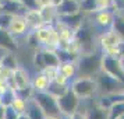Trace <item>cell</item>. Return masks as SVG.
Wrapping results in <instances>:
<instances>
[{
	"instance_id": "37",
	"label": "cell",
	"mask_w": 124,
	"mask_h": 119,
	"mask_svg": "<svg viewBox=\"0 0 124 119\" xmlns=\"http://www.w3.org/2000/svg\"><path fill=\"white\" fill-rule=\"evenodd\" d=\"M18 115L20 113L11 107V105H8V107H4V113H3V119H17Z\"/></svg>"
},
{
	"instance_id": "42",
	"label": "cell",
	"mask_w": 124,
	"mask_h": 119,
	"mask_svg": "<svg viewBox=\"0 0 124 119\" xmlns=\"http://www.w3.org/2000/svg\"><path fill=\"white\" fill-rule=\"evenodd\" d=\"M70 119H86V115H85V112L77 109L75 112H73L71 115H70Z\"/></svg>"
},
{
	"instance_id": "34",
	"label": "cell",
	"mask_w": 124,
	"mask_h": 119,
	"mask_svg": "<svg viewBox=\"0 0 124 119\" xmlns=\"http://www.w3.org/2000/svg\"><path fill=\"white\" fill-rule=\"evenodd\" d=\"M11 20H13V14L0 10V29H8Z\"/></svg>"
},
{
	"instance_id": "4",
	"label": "cell",
	"mask_w": 124,
	"mask_h": 119,
	"mask_svg": "<svg viewBox=\"0 0 124 119\" xmlns=\"http://www.w3.org/2000/svg\"><path fill=\"white\" fill-rule=\"evenodd\" d=\"M36 35V38L39 41L40 48H49V49H56L59 46V42H60V38H59V34L54 29L53 24H43L38 28L32 29Z\"/></svg>"
},
{
	"instance_id": "41",
	"label": "cell",
	"mask_w": 124,
	"mask_h": 119,
	"mask_svg": "<svg viewBox=\"0 0 124 119\" xmlns=\"http://www.w3.org/2000/svg\"><path fill=\"white\" fill-rule=\"evenodd\" d=\"M23 4L25 6V9H27V10L38 9V6H36V1H35V0H23Z\"/></svg>"
},
{
	"instance_id": "36",
	"label": "cell",
	"mask_w": 124,
	"mask_h": 119,
	"mask_svg": "<svg viewBox=\"0 0 124 119\" xmlns=\"http://www.w3.org/2000/svg\"><path fill=\"white\" fill-rule=\"evenodd\" d=\"M96 10H113V0H95Z\"/></svg>"
},
{
	"instance_id": "2",
	"label": "cell",
	"mask_w": 124,
	"mask_h": 119,
	"mask_svg": "<svg viewBox=\"0 0 124 119\" xmlns=\"http://www.w3.org/2000/svg\"><path fill=\"white\" fill-rule=\"evenodd\" d=\"M96 84H98V94H106V95H116L124 92V83L118 79L110 76L109 73L101 70L95 76Z\"/></svg>"
},
{
	"instance_id": "8",
	"label": "cell",
	"mask_w": 124,
	"mask_h": 119,
	"mask_svg": "<svg viewBox=\"0 0 124 119\" xmlns=\"http://www.w3.org/2000/svg\"><path fill=\"white\" fill-rule=\"evenodd\" d=\"M31 74L28 73V70H25L24 67L18 66L16 70H13L11 74L7 77L6 83L10 88H24V87H28L31 85Z\"/></svg>"
},
{
	"instance_id": "12",
	"label": "cell",
	"mask_w": 124,
	"mask_h": 119,
	"mask_svg": "<svg viewBox=\"0 0 124 119\" xmlns=\"http://www.w3.org/2000/svg\"><path fill=\"white\" fill-rule=\"evenodd\" d=\"M78 11H81L79 0H62L56 6L57 17L70 16V14H74V13H78Z\"/></svg>"
},
{
	"instance_id": "46",
	"label": "cell",
	"mask_w": 124,
	"mask_h": 119,
	"mask_svg": "<svg viewBox=\"0 0 124 119\" xmlns=\"http://www.w3.org/2000/svg\"><path fill=\"white\" fill-rule=\"evenodd\" d=\"M3 113H4V107L0 104V119H3Z\"/></svg>"
},
{
	"instance_id": "47",
	"label": "cell",
	"mask_w": 124,
	"mask_h": 119,
	"mask_svg": "<svg viewBox=\"0 0 124 119\" xmlns=\"http://www.w3.org/2000/svg\"><path fill=\"white\" fill-rule=\"evenodd\" d=\"M17 119H29V118L27 116V113H21V115H18Z\"/></svg>"
},
{
	"instance_id": "25",
	"label": "cell",
	"mask_w": 124,
	"mask_h": 119,
	"mask_svg": "<svg viewBox=\"0 0 124 119\" xmlns=\"http://www.w3.org/2000/svg\"><path fill=\"white\" fill-rule=\"evenodd\" d=\"M68 88H70V85L60 84V83H57V81H54V80H52V81H49V85H47L46 91L57 98V97H60L62 94H64Z\"/></svg>"
},
{
	"instance_id": "51",
	"label": "cell",
	"mask_w": 124,
	"mask_h": 119,
	"mask_svg": "<svg viewBox=\"0 0 124 119\" xmlns=\"http://www.w3.org/2000/svg\"><path fill=\"white\" fill-rule=\"evenodd\" d=\"M120 119H124V115H123V116H121V118H120Z\"/></svg>"
},
{
	"instance_id": "11",
	"label": "cell",
	"mask_w": 124,
	"mask_h": 119,
	"mask_svg": "<svg viewBox=\"0 0 124 119\" xmlns=\"http://www.w3.org/2000/svg\"><path fill=\"white\" fill-rule=\"evenodd\" d=\"M120 41H121V38L112 28H109L98 37V45H99V49L103 52V51H106V49H109V48L117 46L120 44Z\"/></svg>"
},
{
	"instance_id": "52",
	"label": "cell",
	"mask_w": 124,
	"mask_h": 119,
	"mask_svg": "<svg viewBox=\"0 0 124 119\" xmlns=\"http://www.w3.org/2000/svg\"><path fill=\"white\" fill-rule=\"evenodd\" d=\"M123 17H124V16H123Z\"/></svg>"
},
{
	"instance_id": "13",
	"label": "cell",
	"mask_w": 124,
	"mask_h": 119,
	"mask_svg": "<svg viewBox=\"0 0 124 119\" xmlns=\"http://www.w3.org/2000/svg\"><path fill=\"white\" fill-rule=\"evenodd\" d=\"M0 10L1 11L10 13L13 16L16 14H25L27 9L21 1H16V0H0Z\"/></svg>"
},
{
	"instance_id": "7",
	"label": "cell",
	"mask_w": 124,
	"mask_h": 119,
	"mask_svg": "<svg viewBox=\"0 0 124 119\" xmlns=\"http://www.w3.org/2000/svg\"><path fill=\"white\" fill-rule=\"evenodd\" d=\"M57 104L60 108V112L63 115H71L73 112H75L79 107V98L71 88H68L64 94H62L60 97H57Z\"/></svg>"
},
{
	"instance_id": "49",
	"label": "cell",
	"mask_w": 124,
	"mask_h": 119,
	"mask_svg": "<svg viewBox=\"0 0 124 119\" xmlns=\"http://www.w3.org/2000/svg\"><path fill=\"white\" fill-rule=\"evenodd\" d=\"M121 63H123V67H124V56L121 57Z\"/></svg>"
},
{
	"instance_id": "1",
	"label": "cell",
	"mask_w": 124,
	"mask_h": 119,
	"mask_svg": "<svg viewBox=\"0 0 124 119\" xmlns=\"http://www.w3.org/2000/svg\"><path fill=\"white\" fill-rule=\"evenodd\" d=\"M102 56H103V52L101 49H96L91 53H81L75 59L77 76L78 77H95L102 69Z\"/></svg>"
},
{
	"instance_id": "10",
	"label": "cell",
	"mask_w": 124,
	"mask_h": 119,
	"mask_svg": "<svg viewBox=\"0 0 124 119\" xmlns=\"http://www.w3.org/2000/svg\"><path fill=\"white\" fill-rule=\"evenodd\" d=\"M28 29H29V27H28V23H27L25 17H24V14H16V16H13V20L7 31L16 39H18L21 37H27Z\"/></svg>"
},
{
	"instance_id": "16",
	"label": "cell",
	"mask_w": 124,
	"mask_h": 119,
	"mask_svg": "<svg viewBox=\"0 0 124 119\" xmlns=\"http://www.w3.org/2000/svg\"><path fill=\"white\" fill-rule=\"evenodd\" d=\"M24 17L27 20V23H28V27L31 29H35L40 27V25H43V18H42V14H40L39 9H32V10H27L25 14H24Z\"/></svg>"
},
{
	"instance_id": "3",
	"label": "cell",
	"mask_w": 124,
	"mask_h": 119,
	"mask_svg": "<svg viewBox=\"0 0 124 119\" xmlns=\"http://www.w3.org/2000/svg\"><path fill=\"white\" fill-rule=\"evenodd\" d=\"M70 88L79 100H88L98 95V84L95 77H75L73 79Z\"/></svg>"
},
{
	"instance_id": "5",
	"label": "cell",
	"mask_w": 124,
	"mask_h": 119,
	"mask_svg": "<svg viewBox=\"0 0 124 119\" xmlns=\"http://www.w3.org/2000/svg\"><path fill=\"white\" fill-rule=\"evenodd\" d=\"M32 100L40 107L45 115H60L62 113L59 104H57V98L49 94L47 91H34Z\"/></svg>"
},
{
	"instance_id": "26",
	"label": "cell",
	"mask_w": 124,
	"mask_h": 119,
	"mask_svg": "<svg viewBox=\"0 0 124 119\" xmlns=\"http://www.w3.org/2000/svg\"><path fill=\"white\" fill-rule=\"evenodd\" d=\"M0 64L4 66L6 69H8L10 72L16 70L18 67V62H17V57L14 55V52H7L6 55L0 59Z\"/></svg>"
},
{
	"instance_id": "43",
	"label": "cell",
	"mask_w": 124,
	"mask_h": 119,
	"mask_svg": "<svg viewBox=\"0 0 124 119\" xmlns=\"http://www.w3.org/2000/svg\"><path fill=\"white\" fill-rule=\"evenodd\" d=\"M36 1V6L38 9H42V7H46V6H50L52 4V0H35ZM53 6V4H52Z\"/></svg>"
},
{
	"instance_id": "19",
	"label": "cell",
	"mask_w": 124,
	"mask_h": 119,
	"mask_svg": "<svg viewBox=\"0 0 124 119\" xmlns=\"http://www.w3.org/2000/svg\"><path fill=\"white\" fill-rule=\"evenodd\" d=\"M25 113H27V116L29 119H45L46 116L45 112L40 109V107L32 98L27 101V111H25Z\"/></svg>"
},
{
	"instance_id": "29",
	"label": "cell",
	"mask_w": 124,
	"mask_h": 119,
	"mask_svg": "<svg viewBox=\"0 0 124 119\" xmlns=\"http://www.w3.org/2000/svg\"><path fill=\"white\" fill-rule=\"evenodd\" d=\"M95 104L96 105H99V107H102V108H105V109H109V108L112 107V104H113V98H112V95L98 94Z\"/></svg>"
},
{
	"instance_id": "50",
	"label": "cell",
	"mask_w": 124,
	"mask_h": 119,
	"mask_svg": "<svg viewBox=\"0 0 124 119\" xmlns=\"http://www.w3.org/2000/svg\"><path fill=\"white\" fill-rule=\"evenodd\" d=\"M16 1H21V3H23V0H16Z\"/></svg>"
},
{
	"instance_id": "28",
	"label": "cell",
	"mask_w": 124,
	"mask_h": 119,
	"mask_svg": "<svg viewBox=\"0 0 124 119\" xmlns=\"http://www.w3.org/2000/svg\"><path fill=\"white\" fill-rule=\"evenodd\" d=\"M16 97H17V94H16V90L14 88H7L1 95H0V104L3 105V107H8V105H11L13 101L16 100Z\"/></svg>"
},
{
	"instance_id": "18",
	"label": "cell",
	"mask_w": 124,
	"mask_h": 119,
	"mask_svg": "<svg viewBox=\"0 0 124 119\" xmlns=\"http://www.w3.org/2000/svg\"><path fill=\"white\" fill-rule=\"evenodd\" d=\"M49 81L50 80L47 79L45 73L40 70V72H36L35 76L31 79V85H32L34 91H46L47 85H49Z\"/></svg>"
},
{
	"instance_id": "39",
	"label": "cell",
	"mask_w": 124,
	"mask_h": 119,
	"mask_svg": "<svg viewBox=\"0 0 124 119\" xmlns=\"http://www.w3.org/2000/svg\"><path fill=\"white\" fill-rule=\"evenodd\" d=\"M54 81H57V83H60V84H66V85H70V81L71 80L68 79V77H66L64 74H62L60 72H57L56 77H54Z\"/></svg>"
},
{
	"instance_id": "38",
	"label": "cell",
	"mask_w": 124,
	"mask_h": 119,
	"mask_svg": "<svg viewBox=\"0 0 124 119\" xmlns=\"http://www.w3.org/2000/svg\"><path fill=\"white\" fill-rule=\"evenodd\" d=\"M42 72H43L46 77H47V79L52 81V80H54V77H56L57 72H59V69H57V67H53V66H46V67L43 69Z\"/></svg>"
},
{
	"instance_id": "48",
	"label": "cell",
	"mask_w": 124,
	"mask_h": 119,
	"mask_svg": "<svg viewBox=\"0 0 124 119\" xmlns=\"http://www.w3.org/2000/svg\"><path fill=\"white\" fill-rule=\"evenodd\" d=\"M60 1H62V0H52V4H53V6L56 7L57 4H59V3H60Z\"/></svg>"
},
{
	"instance_id": "44",
	"label": "cell",
	"mask_w": 124,
	"mask_h": 119,
	"mask_svg": "<svg viewBox=\"0 0 124 119\" xmlns=\"http://www.w3.org/2000/svg\"><path fill=\"white\" fill-rule=\"evenodd\" d=\"M8 88V85H7V83L4 81V80H0V95L4 92V91Z\"/></svg>"
},
{
	"instance_id": "15",
	"label": "cell",
	"mask_w": 124,
	"mask_h": 119,
	"mask_svg": "<svg viewBox=\"0 0 124 119\" xmlns=\"http://www.w3.org/2000/svg\"><path fill=\"white\" fill-rule=\"evenodd\" d=\"M0 48L6 49L7 52H14V53L18 48L17 39L7 29H0Z\"/></svg>"
},
{
	"instance_id": "45",
	"label": "cell",
	"mask_w": 124,
	"mask_h": 119,
	"mask_svg": "<svg viewBox=\"0 0 124 119\" xmlns=\"http://www.w3.org/2000/svg\"><path fill=\"white\" fill-rule=\"evenodd\" d=\"M45 119H62V113L60 115H46Z\"/></svg>"
},
{
	"instance_id": "6",
	"label": "cell",
	"mask_w": 124,
	"mask_h": 119,
	"mask_svg": "<svg viewBox=\"0 0 124 119\" xmlns=\"http://www.w3.org/2000/svg\"><path fill=\"white\" fill-rule=\"evenodd\" d=\"M101 70L106 72L110 76L116 77V79H118L120 81L124 83V67H123V63H121V59H118L116 56H112V55L103 53Z\"/></svg>"
},
{
	"instance_id": "9",
	"label": "cell",
	"mask_w": 124,
	"mask_h": 119,
	"mask_svg": "<svg viewBox=\"0 0 124 119\" xmlns=\"http://www.w3.org/2000/svg\"><path fill=\"white\" fill-rule=\"evenodd\" d=\"M91 14H92V24L95 28H112L113 20H114V10H96Z\"/></svg>"
},
{
	"instance_id": "21",
	"label": "cell",
	"mask_w": 124,
	"mask_h": 119,
	"mask_svg": "<svg viewBox=\"0 0 124 119\" xmlns=\"http://www.w3.org/2000/svg\"><path fill=\"white\" fill-rule=\"evenodd\" d=\"M85 115H86V119H109V109H105L93 104L92 107L88 108Z\"/></svg>"
},
{
	"instance_id": "24",
	"label": "cell",
	"mask_w": 124,
	"mask_h": 119,
	"mask_svg": "<svg viewBox=\"0 0 124 119\" xmlns=\"http://www.w3.org/2000/svg\"><path fill=\"white\" fill-rule=\"evenodd\" d=\"M124 115V101L117 100L113 101L112 107L109 108V119H120Z\"/></svg>"
},
{
	"instance_id": "40",
	"label": "cell",
	"mask_w": 124,
	"mask_h": 119,
	"mask_svg": "<svg viewBox=\"0 0 124 119\" xmlns=\"http://www.w3.org/2000/svg\"><path fill=\"white\" fill-rule=\"evenodd\" d=\"M10 74H11V72H10L8 69H6L4 66L0 64V80H4V81H6L7 77H8Z\"/></svg>"
},
{
	"instance_id": "30",
	"label": "cell",
	"mask_w": 124,
	"mask_h": 119,
	"mask_svg": "<svg viewBox=\"0 0 124 119\" xmlns=\"http://www.w3.org/2000/svg\"><path fill=\"white\" fill-rule=\"evenodd\" d=\"M34 66L36 69V72H40V70H43L46 67L45 66V62H43V56H42V49L38 48V49H35V53H34Z\"/></svg>"
},
{
	"instance_id": "33",
	"label": "cell",
	"mask_w": 124,
	"mask_h": 119,
	"mask_svg": "<svg viewBox=\"0 0 124 119\" xmlns=\"http://www.w3.org/2000/svg\"><path fill=\"white\" fill-rule=\"evenodd\" d=\"M11 107L14 108L20 115H21V113H25V111H27V100H23V98H20V97H16V100L13 101Z\"/></svg>"
},
{
	"instance_id": "32",
	"label": "cell",
	"mask_w": 124,
	"mask_h": 119,
	"mask_svg": "<svg viewBox=\"0 0 124 119\" xmlns=\"http://www.w3.org/2000/svg\"><path fill=\"white\" fill-rule=\"evenodd\" d=\"M16 94H17V97L28 101V100H31L32 95H34V88H32V85L24 87V88H17V90H16Z\"/></svg>"
},
{
	"instance_id": "23",
	"label": "cell",
	"mask_w": 124,
	"mask_h": 119,
	"mask_svg": "<svg viewBox=\"0 0 124 119\" xmlns=\"http://www.w3.org/2000/svg\"><path fill=\"white\" fill-rule=\"evenodd\" d=\"M42 18H43V23L45 24H53L57 20V13H56V7L54 6H46L39 9Z\"/></svg>"
},
{
	"instance_id": "17",
	"label": "cell",
	"mask_w": 124,
	"mask_h": 119,
	"mask_svg": "<svg viewBox=\"0 0 124 119\" xmlns=\"http://www.w3.org/2000/svg\"><path fill=\"white\" fill-rule=\"evenodd\" d=\"M53 27H54V29L57 31L60 41H70V39L74 38V32H75V31H74L73 28H70L68 25H66L63 21H60L59 18L53 23Z\"/></svg>"
},
{
	"instance_id": "31",
	"label": "cell",
	"mask_w": 124,
	"mask_h": 119,
	"mask_svg": "<svg viewBox=\"0 0 124 119\" xmlns=\"http://www.w3.org/2000/svg\"><path fill=\"white\" fill-rule=\"evenodd\" d=\"M79 6H81V10L86 14H91V13L96 11V1L95 0H79Z\"/></svg>"
},
{
	"instance_id": "27",
	"label": "cell",
	"mask_w": 124,
	"mask_h": 119,
	"mask_svg": "<svg viewBox=\"0 0 124 119\" xmlns=\"http://www.w3.org/2000/svg\"><path fill=\"white\" fill-rule=\"evenodd\" d=\"M112 29L121 39H124V17L123 16L114 13V20H113V24H112Z\"/></svg>"
},
{
	"instance_id": "14",
	"label": "cell",
	"mask_w": 124,
	"mask_h": 119,
	"mask_svg": "<svg viewBox=\"0 0 124 119\" xmlns=\"http://www.w3.org/2000/svg\"><path fill=\"white\" fill-rule=\"evenodd\" d=\"M85 17H86V13H84L82 10H81V11H78V13H74V14H70V16L57 17V18H59L60 21H63L66 25H68L70 28H73L74 31H75L78 27H81V25H82Z\"/></svg>"
},
{
	"instance_id": "20",
	"label": "cell",
	"mask_w": 124,
	"mask_h": 119,
	"mask_svg": "<svg viewBox=\"0 0 124 119\" xmlns=\"http://www.w3.org/2000/svg\"><path fill=\"white\" fill-rule=\"evenodd\" d=\"M42 49V56H43V62L45 66H53V67H59L60 60L56 53V49H49V48H40Z\"/></svg>"
},
{
	"instance_id": "35",
	"label": "cell",
	"mask_w": 124,
	"mask_h": 119,
	"mask_svg": "<svg viewBox=\"0 0 124 119\" xmlns=\"http://www.w3.org/2000/svg\"><path fill=\"white\" fill-rule=\"evenodd\" d=\"M27 44H28L34 51L38 49V48H40V44H39V41H38V38H36V35H35L34 31H31V32L27 34Z\"/></svg>"
},
{
	"instance_id": "22",
	"label": "cell",
	"mask_w": 124,
	"mask_h": 119,
	"mask_svg": "<svg viewBox=\"0 0 124 119\" xmlns=\"http://www.w3.org/2000/svg\"><path fill=\"white\" fill-rule=\"evenodd\" d=\"M59 72L62 74H64L66 77H68L70 80H73L77 77V64L75 60H68V62H63L59 64Z\"/></svg>"
}]
</instances>
